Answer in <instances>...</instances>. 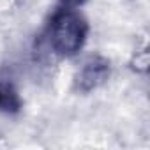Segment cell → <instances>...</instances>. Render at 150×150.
<instances>
[{
	"label": "cell",
	"mask_w": 150,
	"mask_h": 150,
	"mask_svg": "<svg viewBox=\"0 0 150 150\" xmlns=\"http://www.w3.org/2000/svg\"><path fill=\"white\" fill-rule=\"evenodd\" d=\"M88 21L74 9L60 6L48 23V41L58 57H74L87 42Z\"/></svg>",
	"instance_id": "1"
},
{
	"label": "cell",
	"mask_w": 150,
	"mask_h": 150,
	"mask_svg": "<svg viewBox=\"0 0 150 150\" xmlns=\"http://www.w3.org/2000/svg\"><path fill=\"white\" fill-rule=\"evenodd\" d=\"M110 74H111V65L108 58L101 55L90 57L74 78V88L81 94L97 90L110 80Z\"/></svg>",
	"instance_id": "2"
},
{
	"label": "cell",
	"mask_w": 150,
	"mask_h": 150,
	"mask_svg": "<svg viewBox=\"0 0 150 150\" xmlns=\"http://www.w3.org/2000/svg\"><path fill=\"white\" fill-rule=\"evenodd\" d=\"M21 108H23V101L16 85L9 78L0 76V113L16 115L21 111Z\"/></svg>",
	"instance_id": "3"
},
{
	"label": "cell",
	"mask_w": 150,
	"mask_h": 150,
	"mask_svg": "<svg viewBox=\"0 0 150 150\" xmlns=\"http://www.w3.org/2000/svg\"><path fill=\"white\" fill-rule=\"evenodd\" d=\"M60 2H62V6H65V7H74V9H76V7L83 6L87 0H60Z\"/></svg>",
	"instance_id": "4"
}]
</instances>
